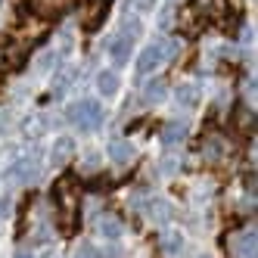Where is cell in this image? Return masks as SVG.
I'll list each match as a JSON object with an SVG mask.
<instances>
[{"mask_svg": "<svg viewBox=\"0 0 258 258\" xmlns=\"http://www.w3.org/2000/svg\"><path fill=\"white\" fill-rule=\"evenodd\" d=\"M72 156H75V140H72L69 134H62V137L53 140V150H50V162L53 165H66Z\"/></svg>", "mask_w": 258, "mask_h": 258, "instance_id": "cell-5", "label": "cell"}, {"mask_svg": "<svg viewBox=\"0 0 258 258\" xmlns=\"http://www.w3.org/2000/svg\"><path fill=\"white\" fill-rule=\"evenodd\" d=\"M75 258H103V252L97 246H90V243H81L78 252H75Z\"/></svg>", "mask_w": 258, "mask_h": 258, "instance_id": "cell-21", "label": "cell"}, {"mask_svg": "<svg viewBox=\"0 0 258 258\" xmlns=\"http://www.w3.org/2000/svg\"><path fill=\"white\" fill-rule=\"evenodd\" d=\"M31 13H38V16H50V13H56V4L53 0H28L25 4Z\"/></svg>", "mask_w": 258, "mask_h": 258, "instance_id": "cell-17", "label": "cell"}, {"mask_svg": "<svg viewBox=\"0 0 258 258\" xmlns=\"http://www.w3.org/2000/svg\"><path fill=\"white\" fill-rule=\"evenodd\" d=\"M140 209L146 212V218H150L153 224H165V221L171 218V206L165 199H146V202H140Z\"/></svg>", "mask_w": 258, "mask_h": 258, "instance_id": "cell-6", "label": "cell"}, {"mask_svg": "<svg viewBox=\"0 0 258 258\" xmlns=\"http://www.w3.org/2000/svg\"><path fill=\"white\" fill-rule=\"evenodd\" d=\"M13 180H19V183H34L41 177V159L28 153V156H19L13 165H10V171H7Z\"/></svg>", "mask_w": 258, "mask_h": 258, "instance_id": "cell-3", "label": "cell"}, {"mask_svg": "<svg viewBox=\"0 0 258 258\" xmlns=\"http://www.w3.org/2000/svg\"><path fill=\"white\" fill-rule=\"evenodd\" d=\"M165 100V81H150L143 87V103H162Z\"/></svg>", "mask_w": 258, "mask_h": 258, "instance_id": "cell-15", "label": "cell"}, {"mask_svg": "<svg viewBox=\"0 0 258 258\" xmlns=\"http://www.w3.org/2000/svg\"><path fill=\"white\" fill-rule=\"evenodd\" d=\"M16 258H31V252H25V249H22V252H16Z\"/></svg>", "mask_w": 258, "mask_h": 258, "instance_id": "cell-27", "label": "cell"}, {"mask_svg": "<svg viewBox=\"0 0 258 258\" xmlns=\"http://www.w3.org/2000/svg\"><path fill=\"white\" fill-rule=\"evenodd\" d=\"M109 159H112L115 165H127L134 159V146L127 140H112V143H109Z\"/></svg>", "mask_w": 258, "mask_h": 258, "instance_id": "cell-12", "label": "cell"}, {"mask_svg": "<svg viewBox=\"0 0 258 258\" xmlns=\"http://www.w3.org/2000/svg\"><path fill=\"white\" fill-rule=\"evenodd\" d=\"M153 7H156V0H127V10H131V13H146Z\"/></svg>", "mask_w": 258, "mask_h": 258, "instance_id": "cell-22", "label": "cell"}, {"mask_svg": "<svg viewBox=\"0 0 258 258\" xmlns=\"http://www.w3.org/2000/svg\"><path fill=\"white\" fill-rule=\"evenodd\" d=\"M53 62H56V50H44L41 56H38V62H34V69L47 72V69H53Z\"/></svg>", "mask_w": 258, "mask_h": 258, "instance_id": "cell-19", "label": "cell"}, {"mask_svg": "<svg viewBox=\"0 0 258 258\" xmlns=\"http://www.w3.org/2000/svg\"><path fill=\"white\" fill-rule=\"evenodd\" d=\"M47 131V115H28L22 121V134L25 137H41Z\"/></svg>", "mask_w": 258, "mask_h": 258, "instance_id": "cell-14", "label": "cell"}, {"mask_svg": "<svg viewBox=\"0 0 258 258\" xmlns=\"http://www.w3.org/2000/svg\"><path fill=\"white\" fill-rule=\"evenodd\" d=\"M174 50H177V44L168 41V38H159V41H153V44H146V47L137 53V75H140V78H143V75H153L156 69H162V62H168V59L174 56Z\"/></svg>", "mask_w": 258, "mask_h": 258, "instance_id": "cell-1", "label": "cell"}, {"mask_svg": "<svg viewBox=\"0 0 258 258\" xmlns=\"http://www.w3.org/2000/svg\"><path fill=\"white\" fill-rule=\"evenodd\" d=\"M118 87H121V81H118V75L112 69H103V72H97V90L103 97H115L118 94Z\"/></svg>", "mask_w": 258, "mask_h": 258, "instance_id": "cell-8", "label": "cell"}, {"mask_svg": "<svg viewBox=\"0 0 258 258\" xmlns=\"http://www.w3.org/2000/svg\"><path fill=\"white\" fill-rule=\"evenodd\" d=\"M10 215H13V196L4 193V196H0V221H7Z\"/></svg>", "mask_w": 258, "mask_h": 258, "instance_id": "cell-24", "label": "cell"}, {"mask_svg": "<svg viewBox=\"0 0 258 258\" xmlns=\"http://www.w3.org/2000/svg\"><path fill=\"white\" fill-rule=\"evenodd\" d=\"M7 121H10V115L4 112V109H0V134H4V131H7Z\"/></svg>", "mask_w": 258, "mask_h": 258, "instance_id": "cell-26", "label": "cell"}, {"mask_svg": "<svg viewBox=\"0 0 258 258\" xmlns=\"http://www.w3.org/2000/svg\"><path fill=\"white\" fill-rule=\"evenodd\" d=\"M159 246H162L165 255H180V249H183V233H177V230H162L159 233Z\"/></svg>", "mask_w": 258, "mask_h": 258, "instance_id": "cell-10", "label": "cell"}, {"mask_svg": "<svg viewBox=\"0 0 258 258\" xmlns=\"http://www.w3.org/2000/svg\"><path fill=\"white\" fill-rule=\"evenodd\" d=\"M199 258H209V255H199Z\"/></svg>", "mask_w": 258, "mask_h": 258, "instance_id": "cell-28", "label": "cell"}, {"mask_svg": "<svg viewBox=\"0 0 258 258\" xmlns=\"http://www.w3.org/2000/svg\"><path fill=\"white\" fill-rule=\"evenodd\" d=\"M162 171H165V174H171V171H177V162H174V159H168V162L162 165Z\"/></svg>", "mask_w": 258, "mask_h": 258, "instance_id": "cell-25", "label": "cell"}, {"mask_svg": "<svg viewBox=\"0 0 258 258\" xmlns=\"http://www.w3.org/2000/svg\"><path fill=\"white\" fill-rule=\"evenodd\" d=\"M66 118L78 127V131H97L103 124V106L97 100H78L66 109Z\"/></svg>", "mask_w": 258, "mask_h": 258, "instance_id": "cell-2", "label": "cell"}, {"mask_svg": "<svg viewBox=\"0 0 258 258\" xmlns=\"http://www.w3.org/2000/svg\"><path fill=\"white\" fill-rule=\"evenodd\" d=\"M72 81H75V69H66V72H59L56 84H53V94H62V90H69V87H72Z\"/></svg>", "mask_w": 258, "mask_h": 258, "instance_id": "cell-18", "label": "cell"}, {"mask_svg": "<svg viewBox=\"0 0 258 258\" xmlns=\"http://www.w3.org/2000/svg\"><path fill=\"white\" fill-rule=\"evenodd\" d=\"M131 50H134V38H127L121 31L106 44V53H109V59H112V66H124L131 59Z\"/></svg>", "mask_w": 258, "mask_h": 258, "instance_id": "cell-4", "label": "cell"}, {"mask_svg": "<svg viewBox=\"0 0 258 258\" xmlns=\"http://www.w3.org/2000/svg\"><path fill=\"white\" fill-rule=\"evenodd\" d=\"M124 28H121V34H127V38H137V34L143 31V25H140V19H134V16H127V19L121 22Z\"/></svg>", "mask_w": 258, "mask_h": 258, "instance_id": "cell-20", "label": "cell"}, {"mask_svg": "<svg viewBox=\"0 0 258 258\" xmlns=\"http://www.w3.org/2000/svg\"><path fill=\"white\" fill-rule=\"evenodd\" d=\"M97 230L106 236V239H121V233H124V227H121V221L115 218V215H103L100 221H97Z\"/></svg>", "mask_w": 258, "mask_h": 258, "instance_id": "cell-13", "label": "cell"}, {"mask_svg": "<svg viewBox=\"0 0 258 258\" xmlns=\"http://www.w3.org/2000/svg\"><path fill=\"white\" fill-rule=\"evenodd\" d=\"M100 168V156L97 153H87L84 162H81V171H97Z\"/></svg>", "mask_w": 258, "mask_h": 258, "instance_id": "cell-23", "label": "cell"}, {"mask_svg": "<svg viewBox=\"0 0 258 258\" xmlns=\"http://www.w3.org/2000/svg\"><path fill=\"white\" fill-rule=\"evenodd\" d=\"M233 252L236 258H255V230H243L233 236Z\"/></svg>", "mask_w": 258, "mask_h": 258, "instance_id": "cell-9", "label": "cell"}, {"mask_svg": "<svg viewBox=\"0 0 258 258\" xmlns=\"http://www.w3.org/2000/svg\"><path fill=\"white\" fill-rule=\"evenodd\" d=\"M187 137V121H168L162 127V146H174Z\"/></svg>", "mask_w": 258, "mask_h": 258, "instance_id": "cell-11", "label": "cell"}, {"mask_svg": "<svg viewBox=\"0 0 258 258\" xmlns=\"http://www.w3.org/2000/svg\"><path fill=\"white\" fill-rule=\"evenodd\" d=\"M206 159H209V162L224 159V140H221V137H209V140H206Z\"/></svg>", "mask_w": 258, "mask_h": 258, "instance_id": "cell-16", "label": "cell"}, {"mask_svg": "<svg viewBox=\"0 0 258 258\" xmlns=\"http://www.w3.org/2000/svg\"><path fill=\"white\" fill-rule=\"evenodd\" d=\"M199 97H202V90H199V84H196V81L180 84V87L174 90V100H177V106H183V109H193V106L199 103Z\"/></svg>", "mask_w": 258, "mask_h": 258, "instance_id": "cell-7", "label": "cell"}]
</instances>
